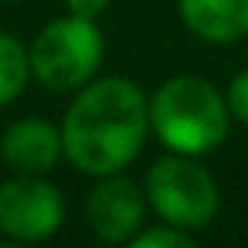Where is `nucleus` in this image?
<instances>
[{
  "mask_svg": "<svg viewBox=\"0 0 248 248\" xmlns=\"http://www.w3.org/2000/svg\"><path fill=\"white\" fill-rule=\"evenodd\" d=\"M65 224V197L45 173H14L0 184V231L11 241H45Z\"/></svg>",
  "mask_w": 248,
  "mask_h": 248,
  "instance_id": "nucleus-5",
  "label": "nucleus"
},
{
  "mask_svg": "<svg viewBox=\"0 0 248 248\" xmlns=\"http://www.w3.org/2000/svg\"><path fill=\"white\" fill-rule=\"evenodd\" d=\"M146 133L150 99L123 75H106L82 85L62 119L65 160L89 177L126 170L140 156Z\"/></svg>",
  "mask_w": 248,
  "mask_h": 248,
  "instance_id": "nucleus-1",
  "label": "nucleus"
},
{
  "mask_svg": "<svg viewBox=\"0 0 248 248\" xmlns=\"http://www.w3.org/2000/svg\"><path fill=\"white\" fill-rule=\"evenodd\" d=\"M65 4H68V11L72 14H82V17H99L106 7H109V0H65Z\"/></svg>",
  "mask_w": 248,
  "mask_h": 248,
  "instance_id": "nucleus-12",
  "label": "nucleus"
},
{
  "mask_svg": "<svg viewBox=\"0 0 248 248\" xmlns=\"http://www.w3.org/2000/svg\"><path fill=\"white\" fill-rule=\"evenodd\" d=\"M0 156L14 173H51L65 156L62 126L48 119H17L0 136Z\"/></svg>",
  "mask_w": 248,
  "mask_h": 248,
  "instance_id": "nucleus-7",
  "label": "nucleus"
},
{
  "mask_svg": "<svg viewBox=\"0 0 248 248\" xmlns=\"http://www.w3.org/2000/svg\"><path fill=\"white\" fill-rule=\"evenodd\" d=\"M177 11L201 41L234 45L248 38V0H177Z\"/></svg>",
  "mask_w": 248,
  "mask_h": 248,
  "instance_id": "nucleus-8",
  "label": "nucleus"
},
{
  "mask_svg": "<svg viewBox=\"0 0 248 248\" xmlns=\"http://www.w3.org/2000/svg\"><path fill=\"white\" fill-rule=\"evenodd\" d=\"M143 190L160 221H170L184 231H204L221 207L217 180L211 177V170L201 167L197 156L184 153L156 160L146 170Z\"/></svg>",
  "mask_w": 248,
  "mask_h": 248,
  "instance_id": "nucleus-4",
  "label": "nucleus"
},
{
  "mask_svg": "<svg viewBox=\"0 0 248 248\" xmlns=\"http://www.w3.org/2000/svg\"><path fill=\"white\" fill-rule=\"evenodd\" d=\"M129 245L133 248H194V231H184V228L163 221L153 228H140Z\"/></svg>",
  "mask_w": 248,
  "mask_h": 248,
  "instance_id": "nucleus-10",
  "label": "nucleus"
},
{
  "mask_svg": "<svg viewBox=\"0 0 248 248\" xmlns=\"http://www.w3.org/2000/svg\"><path fill=\"white\" fill-rule=\"evenodd\" d=\"M228 109H231V119H238V123H245L248 126V68L245 72H238L234 78H231V85H228Z\"/></svg>",
  "mask_w": 248,
  "mask_h": 248,
  "instance_id": "nucleus-11",
  "label": "nucleus"
},
{
  "mask_svg": "<svg viewBox=\"0 0 248 248\" xmlns=\"http://www.w3.org/2000/svg\"><path fill=\"white\" fill-rule=\"evenodd\" d=\"M146 204H150L146 190H140V184L123 177V170H119V173L99 177V184L92 187V194L85 201V217L99 241L123 245V241H133V234L143 228Z\"/></svg>",
  "mask_w": 248,
  "mask_h": 248,
  "instance_id": "nucleus-6",
  "label": "nucleus"
},
{
  "mask_svg": "<svg viewBox=\"0 0 248 248\" xmlns=\"http://www.w3.org/2000/svg\"><path fill=\"white\" fill-rule=\"evenodd\" d=\"M31 75L51 92H78L99 75L102 65V31L92 17L65 14L48 21L31 41Z\"/></svg>",
  "mask_w": 248,
  "mask_h": 248,
  "instance_id": "nucleus-3",
  "label": "nucleus"
},
{
  "mask_svg": "<svg viewBox=\"0 0 248 248\" xmlns=\"http://www.w3.org/2000/svg\"><path fill=\"white\" fill-rule=\"evenodd\" d=\"M228 99L197 75H173L150 95V129L170 153L204 156L228 136Z\"/></svg>",
  "mask_w": 248,
  "mask_h": 248,
  "instance_id": "nucleus-2",
  "label": "nucleus"
},
{
  "mask_svg": "<svg viewBox=\"0 0 248 248\" xmlns=\"http://www.w3.org/2000/svg\"><path fill=\"white\" fill-rule=\"evenodd\" d=\"M31 78V51L14 34L0 31V106L14 102Z\"/></svg>",
  "mask_w": 248,
  "mask_h": 248,
  "instance_id": "nucleus-9",
  "label": "nucleus"
}]
</instances>
